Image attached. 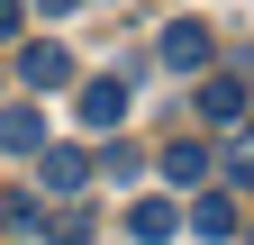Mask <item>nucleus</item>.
<instances>
[{
	"label": "nucleus",
	"mask_w": 254,
	"mask_h": 245,
	"mask_svg": "<svg viewBox=\"0 0 254 245\" xmlns=\"http://www.w3.org/2000/svg\"><path fill=\"white\" fill-rule=\"evenodd\" d=\"M245 245H254V236H245Z\"/></svg>",
	"instance_id": "obj_14"
},
{
	"label": "nucleus",
	"mask_w": 254,
	"mask_h": 245,
	"mask_svg": "<svg viewBox=\"0 0 254 245\" xmlns=\"http://www.w3.org/2000/svg\"><path fill=\"white\" fill-rule=\"evenodd\" d=\"M164 182H173V191H200V182H209V145L200 136H173L164 145Z\"/></svg>",
	"instance_id": "obj_6"
},
{
	"label": "nucleus",
	"mask_w": 254,
	"mask_h": 245,
	"mask_svg": "<svg viewBox=\"0 0 254 245\" xmlns=\"http://www.w3.org/2000/svg\"><path fill=\"white\" fill-rule=\"evenodd\" d=\"M164 64H173V73H209V64H218V37H209L200 18H173V27H164Z\"/></svg>",
	"instance_id": "obj_1"
},
{
	"label": "nucleus",
	"mask_w": 254,
	"mask_h": 245,
	"mask_svg": "<svg viewBox=\"0 0 254 245\" xmlns=\"http://www.w3.org/2000/svg\"><path fill=\"white\" fill-rule=\"evenodd\" d=\"M227 173H236V182H245V191H254V127L236 136V155H227Z\"/></svg>",
	"instance_id": "obj_11"
},
{
	"label": "nucleus",
	"mask_w": 254,
	"mask_h": 245,
	"mask_svg": "<svg viewBox=\"0 0 254 245\" xmlns=\"http://www.w3.org/2000/svg\"><path fill=\"white\" fill-rule=\"evenodd\" d=\"M27 9H37V18H73L82 0H27Z\"/></svg>",
	"instance_id": "obj_13"
},
{
	"label": "nucleus",
	"mask_w": 254,
	"mask_h": 245,
	"mask_svg": "<svg viewBox=\"0 0 254 245\" xmlns=\"http://www.w3.org/2000/svg\"><path fill=\"white\" fill-rule=\"evenodd\" d=\"M37 145H46V118H37V109H27V100L0 109V155H37Z\"/></svg>",
	"instance_id": "obj_7"
},
{
	"label": "nucleus",
	"mask_w": 254,
	"mask_h": 245,
	"mask_svg": "<svg viewBox=\"0 0 254 245\" xmlns=\"http://www.w3.org/2000/svg\"><path fill=\"white\" fill-rule=\"evenodd\" d=\"M46 245H91V218H82V209H64V218L46 227Z\"/></svg>",
	"instance_id": "obj_10"
},
{
	"label": "nucleus",
	"mask_w": 254,
	"mask_h": 245,
	"mask_svg": "<svg viewBox=\"0 0 254 245\" xmlns=\"http://www.w3.org/2000/svg\"><path fill=\"white\" fill-rule=\"evenodd\" d=\"M18 82L27 91H64V82H73V55H64V46H27L18 55Z\"/></svg>",
	"instance_id": "obj_5"
},
{
	"label": "nucleus",
	"mask_w": 254,
	"mask_h": 245,
	"mask_svg": "<svg viewBox=\"0 0 254 245\" xmlns=\"http://www.w3.org/2000/svg\"><path fill=\"white\" fill-rule=\"evenodd\" d=\"M82 127H100V136H118V127H127V82H118V73L82 82Z\"/></svg>",
	"instance_id": "obj_2"
},
{
	"label": "nucleus",
	"mask_w": 254,
	"mask_h": 245,
	"mask_svg": "<svg viewBox=\"0 0 254 245\" xmlns=\"http://www.w3.org/2000/svg\"><path fill=\"white\" fill-rule=\"evenodd\" d=\"M18 18H27V0H0V37H18Z\"/></svg>",
	"instance_id": "obj_12"
},
{
	"label": "nucleus",
	"mask_w": 254,
	"mask_h": 245,
	"mask_svg": "<svg viewBox=\"0 0 254 245\" xmlns=\"http://www.w3.org/2000/svg\"><path fill=\"white\" fill-rule=\"evenodd\" d=\"M182 227V200H136V209H127V236H145V245H164Z\"/></svg>",
	"instance_id": "obj_8"
},
{
	"label": "nucleus",
	"mask_w": 254,
	"mask_h": 245,
	"mask_svg": "<svg viewBox=\"0 0 254 245\" xmlns=\"http://www.w3.org/2000/svg\"><path fill=\"white\" fill-rule=\"evenodd\" d=\"M200 118H209V127H236V118H245V82L236 73H200Z\"/></svg>",
	"instance_id": "obj_4"
},
{
	"label": "nucleus",
	"mask_w": 254,
	"mask_h": 245,
	"mask_svg": "<svg viewBox=\"0 0 254 245\" xmlns=\"http://www.w3.org/2000/svg\"><path fill=\"white\" fill-rule=\"evenodd\" d=\"M37 182L55 200H82V182H91V155H73V145H37Z\"/></svg>",
	"instance_id": "obj_3"
},
{
	"label": "nucleus",
	"mask_w": 254,
	"mask_h": 245,
	"mask_svg": "<svg viewBox=\"0 0 254 245\" xmlns=\"http://www.w3.org/2000/svg\"><path fill=\"white\" fill-rule=\"evenodd\" d=\"M190 227H200L209 245H227V236H236V200H227V191H200V200H190Z\"/></svg>",
	"instance_id": "obj_9"
}]
</instances>
